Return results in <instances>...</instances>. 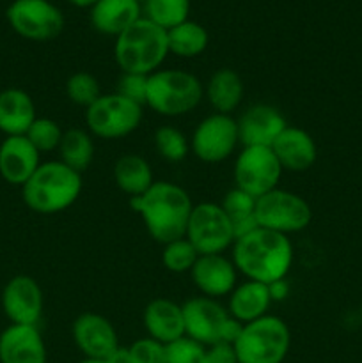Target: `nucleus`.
<instances>
[{"label":"nucleus","instance_id":"f257e3e1","mask_svg":"<svg viewBox=\"0 0 362 363\" xmlns=\"http://www.w3.org/2000/svg\"><path fill=\"white\" fill-rule=\"evenodd\" d=\"M130 206L138 213L149 236L160 245L185 238L194 204L190 195L169 181H155L141 197H130Z\"/></svg>","mask_w":362,"mask_h":363},{"label":"nucleus","instance_id":"f03ea898","mask_svg":"<svg viewBox=\"0 0 362 363\" xmlns=\"http://www.w3.org/2000/svg\"><path fill=\"white\" fill-rule=\"evenodd\" d=\"M233 262L247 280L270 286L286 279L293 266V243L287 236L273 230L258 229L233 243Z\"/></svg>","mask_w":362,"mask_h":363},{"label":"nucleus","instance_id":"7ed1b4c3","mask_svg":"<svg viewBox=\"0 0 362 363\" xmlns=\"http://www.w3.org/2000/svg\"><path fill=\"white\" fill-rule=\"evenodd\" d=\"M82 194V174L60 160L38 167L21 186V197L28 209L39 215H55L71 208Z\"/></svg>","mask_w":362,"mask_h":363},{"label":"nucleus","instance_id":"20e7f679","mask_svg":"<svg viewBox=\"0 0 362 363\" xmlns=\"http://www.w3.org/2000/svg\"><path fill=\"white\" fill-rule=\"evenodd\" d=\"M169 55L167 30L142 16L116 38L114 57L123 73L153 74Z\"/></svg>","mask_w":362,"mask_h":363},{"label":"nucleus","instance_id":"39448f33","mask_svg":"<svg viewBox=\"0 0 362 363\" xmlns=\"http://www.w3.org/2000/svg\"><path fill=\"white\" fill-rule=\"evenodd\" d=\"M204 98V87L194 73L183 69H158L149 74L146 106L163 117L190 113Z\"/></svg>","mask_w":362,"mask_h":363},{"label":"nucleus","instance_id":"423d86ee","mask_svg":"<svg viewBox=\"0 0 362 363\" xmlns=\"http://www.w3.org/2000/svg\"><path fill=\"white\" fill-rule=\"evenodd\" d=\"M240 363H283L290 353L291 333L277 315L247 323L233 344Z\"/></svg>","mask_w":362,"mask_h":363},{"label":"nucleus","instance_id":"0eeeda50","mask_svg":"<svg viewBox=\"0 0 362 363\" xmlns=\"http://www.w3.org/2000/svg\"><path fill=\"white\" fill-rule=\"evenodd\" d=\"M181 308L185 319V337L204 347L220 342L234 344L243 328V325L231 318L227 308L213 298H190L181 305Z\"/></svg>","mask_w":362,"mask_h":363},{"label":"nucleus","instance_id":"6e6552de","mask_svg":"<svg viewBox=\"0 0 362 363\" xmlns=\"http://www.w3.org/2000/svg\"><path fill=\"white\" fill-rule=\"evenodd\" d=\"M254 216L263 229L290 236L307 229L312 220V209L304 197L277 186L258 197Z\"/></svg>","mask_w":362,"mask_h":363},{"label":"nucleus","instance_id":"1a4fd4ad","mask_svg":"<svg viewBox=\"0 0 362 363\" xmlns=\"http://www.w3.org/2000/svg\"><path fill=\"white\" fill-rule=\"evenodd\" d=\"M142 106L124 96L112 92L102 94L89 108H85V124L92 137L123 138L133 133L142 123Z\"/></svg>","mask_w":362,"mask_h":363},{"label":"nucleus","instance_id":"9d476101","mask_svg":"<svg viewBox=\"0 0 362 363\" xmlns=\"http://www.w3.org/2000/svg\"><path fill=\"white\" fill-rule=\"evenodd\" d=\"M185 238L199 255L224 254L234 243L233 223L220 204L201 202L192 208Z\"/></svg>","mask_w":362,"mask_h":363},{"label":"nucleus","instance_id":"9b49d317","mask_svg":"<svg viewBox=\"0 0 362 363\" xmlns=\"http://www.w3.org/2000/svg\"><path fill=\"white\" fill-rule=\"evenodd\" d=\"M11 28L28 41L55 39L64 28V14L50 0H13L6 11Z\"/></svg>","mask_w":362,"mask_h":363},{"label":"nucleus","instance_id":"f8f14e48","mask_svg":"<svg viewBox=\"0 0 362 363\" xmlns=\"http://www.w3.org/2000/svg\"><path fill=\"white\" fill-rule=\"evenodd\" d=\"M234 183L236 188L252 197H261L279 184L283 167L270 147H243L234 162Z\"/></svg>","mask_w":362,"mask_h":363},{"label":"nucleus","instance_id":"ddd939ff","mask_svg":"<svg viewBox=\"0 0 362 363\" xmlns=\"http://www.w3.org/2000/svg\"><path fill=\"white\" fill-rule=\"evenodd\" d=\"M240 144L238 123L226 113L204 117L190 138V151L204 163H220L229 158Z\"/></svg>","mask_w":362,"mask_h":363},{"label":"nucleus","instance_id":"4468645a","mask_svg":"<svg viewBox=\"0 0 362 363\" xmlns=\"http://www.w3.org/2000/svg\"><path fill=\"white\" fill-rule=\"evenodd\" d=\"M75 346L84 358L105 362L119 347V337L116 328L105 315L94 312H84L71 326Z\"/></svg>","mask_w":362,"mask_h":363},{"label":"nucleus","instance_id":"2eb2a0df","mask_svg":"<svg viewBox=\"0 0 362 363\" xmlns=\"http://www.w3.org/2000/svg\"><path fill=\"white\" fill-rule=\"evenodd\" d=\"M2 311L11 325L38 326L43 315V291L28 275H16L2 291Z\"/></svg>","mask_w":362,"mask_h":363},{"label":"nucleus","instance_id":"dca6fc26","mask_svg":"<svg viewBox=\"0 0 362 363\" xmlns=\"http://www.w3.org/2000/svg\"><path fill=\"white\" fill-rule=\"evenodd\" d=\"M190 277L202 296L213 300L229 296L238 284L236 266L233 259H227L224 254L199 255L194 268L190 269Z\"/></svg>","mask_w":362,"mask_h":363},{"label":"nucleus","instance_id":"f3484780","mask_svg":"<svg viewBox=\"0 0 362 363\" xmlns=\"http://www.w3.org/2000/svg\"><path fill=\"white\" fill-rule=\"evenodd\" d=\"M238 123V137L243 147H270L287 126L283 113L272 105L248 106L240 116Z\"/></svg>","mask_w":362,"mask_h":363},{"label":"nucleus","instance_id":"a211bd4d","mask_svg":"<svg viewBox=\"0 0 362 363\" xmlns=\"http://www.w3.org/2000/svg\"><path fill=\"white\" fill-rule=\"evenodd\" d=\"M45 340L38 326L9 325L0 333V363H46Z\"/></svg>","mask_w":362,"mask_h":363},{"label":"nucleus","instance_id":"6ab92c4d","mask_svg":"<svg viewBox=\"0 0 362 363\" xmlns=\"http://www.w3.org/2000/svg\"><path fill=\"white\" fill-rule=\"evenodd\" d=\"M41 152L28 142L25 135L6 137L0 144V176L6 183L23 186L41 165Z\"/></svg>","mask_w":362,"mask_h":363},{"label":"nucleus","instance_id":"aec40b11","mask_svg":"<svg viewBox=\"0 0 362 363\" xmlns=\"http://www.w3.org/2000/svg\"><path fill=\"white\" fill-rule=\"evenodd\" d=\"M270 149L279 160L283 170L290 172H307L318 158V147L311 135L297 126H286L275 138Z\"/></svg>","mask_w":362,"mask_h":363},{"label":"nucleus","instance_id":"412c9836","mask_svg":"<svg viewBox=\"0 0 362 363\" xmlns=\"http://www.w3.org/2000/svg\"><path fill=\"white\" fill-rule=\"evenodd\" d=\"M144 328L148 337L158 340L163 346L185 337V319L181 305L167 298H156L144 308Z\"/></svg>","mask_w":362,"mask_h":363},{"label":"nucleus","instance_id":"4be33fe9","mask_svg":"<svg viewBox=\"0 0 362 363\" xmlns=\"http://www.w3.org/2000/svg\"><path fill=\"white\" fill-rule=\"evenodd\" d=\"M89 9L92 28L114 38L142 18V4L138 0H98Z\"/></svg>","mask_w":362,"mask_h":363},{"label":"nucleus","instance_id":"5701e85b","mask_svg":"<svg viewBox=\"0 0 362 363\" xmlns=\"http://www.w3.org/2000/svg\"><path fill=\"white\" fill-rule=\"evenodd\" d=\"M35 117L34 101L23 89L9 87L0 92V131L6 137L25 135Z\"/></svg>","mask_w":362,"mask_h":363},{"label":"nucleus","instance_id":"b1692460","mask_svg":"<svg viewBox=\"0 0 362 363\" xmlns=\"http://www.w3.org/2000/svg\"><path fill=\"white\" fill-rule=\"evenodd\" d=\"M270 305H272V296L268 286L254 280H245L236 284V287L231 291L227 312L241 325H247L268 314Z\"/></svg>","mask_w":362,"mask_h":363},{"label":"nucleus","instance_id":"393cba45","mask_svg":"<svg viewBox=\"0 0 362 363\" xmlns=\"http://www.w3.org/2000/svg\"><path fill=\"white\" fill-rule=\"evenodd\" d=\"M243 92V80L236 71L229 67L216 69L204 87L206 99L213 106L215 113H226V116H231L240 106Z\"/></svg>","mask_w":362,"mask_h":363},{"label":"nucleus","instance_id":"a878e982","mask_svg":"<svg viewBox=\"0 0 362 363\" xmlns=\"http://www.w3.org/2000/svg\"><path fill=\"white\" fill-rule=\"evenodd\" d=\"M114 181L123 194L130 197H141L153 186V170L148 160L135 152H128L114 163Z\"/></svg>","mask_w":362,"mask_h":363},{"label":"nucleus","instance_id":"bb28decb","mask_svg":"<svg viewBox=\"0 0 362 363\" xmlns=\"http://www.w3.org/2000/svg\"><path fill=\"white\" fill-rule=\"evenodd\" d=\"M59 155L64 165L82 174L91 167L92 160H94L92 135L82 128H70L62 135V140L59 144Z\"/></svg>","mask_w":362,"mask_h":363},{"label":"nucleus","instance_id":"cd10ccee","mask_svg":"<svg viewBox=\"0 0 362 363\" xmlns=\"http://www.w3.org/2000/svg\"><path fill=\"white\" fill-rule=\"evenodd\" d=\"M167 41H169V53H174L181 59H192L201 55L208 48L209 34L201 23L187 20L167 30Z\"/></svg>","mask_w":362,"mask_h":363},{"label":"nucleus","instance_id":"c85d7f7f","mask_svg":"<svg viewBox=\"0 0 362 363\" xmlns=\"http://www.w3.org/2000/svg\"><path fill=\"white\" fill-rule=\"evenodd\" d=\"M142 11L144 18L169 30L188 20L190 0H144Z\"/></svg>","mask_w":362,"mask_h":363},{"label":"nucleus","instance_id":"c756f323","mask_svg":"<svg viewBox=\"0 0 362 363\" xmlns=\"http://www.w3.org/2000/svg\"><path fill=\"white\" fill-rule=\"evenodd\" d=\"M155 147L170 163L183 162L190 151V140L174 126H162L155 131Z\"/></svg>","mask_w":362,"mask_h":363},{"label":"nucleus","instance_id":"7c9ffc66","mask_svg":"<svg viewBox=\"0 0 362 363\" xmlns=\"http://www.w3.org/2000/svg\"><path fill=\"white\" fill-rule=\"evenodd\" d=\"M199 259L197 250L192 247L187 238L170 241L163 245L162 250V264L170 273H190L195 261Z\"/></svg>","mask_w":362,"mask_h":363},{"label":"nucleus","instance_id":"2f4dec72","mask_svg":"<svg viewBox=\"0 0 362 363\" xmlns=\"http://www.w3.org/2000/svg\"><path fill=\"white\" fill-rule=\"evenodd\" d=\"M66 94L71 103L89 108L102 96V89H99V82L94 74L87 73V71H78L67 78Z\"/></svg>","mask_w":362,"mask_h":363},{"label":"nucleus","instance_id":"473e14b6","mask_svg":"<svg viewBox=\"0 0 362 363\" xmlns=\"http://www.w3.org/2000/svg\"><path fill=\"white\" fill-rule=\"evenodd\" d=\"M62 135L64 131L60 130V126L53 119H50V117H35L25 137L39 152H50L53 149H59Z\"/></svg>","mask_w":362,"mask_h":363},{"label":"nucleus","instance_id":"72a5a7b5","mask_svg":"<svg viewBox=\"0 0 362 363\" xmlns=\"http://www.w3.org/2000/svg\"><path fill=\"white\" fill-rule=\"evenodd\" d=\"M256 201L258 199L252 197L251 194L234 186L233 190H229L224 195L222 202H220V208L229 216L231 223H238L248 218H256Z\"/></svg>","mask_w":362,"mask_h":363},{"label":"nucleus","instance_id":"f704fd0d","mask_svg":"<svg viewBox=\"0 0 362 363\" xmlns=\"http://www.w3.org/2000/svg\"><path fill=\"white\" fill-rule=\"evenodd\" d=\"M167 363H206V347L188 337L167 346Z\"/></svg>","mask_w":362,"mask_h":363},{"label":"nucleus","instance_id":"c9c22d12","mask_svg":"<svg viewBox=\"0 0 362 363\" xmlns=\"http://www.w3.org/2000/svg\"><path fill=\"white\" fill-rule=\"evenodd\" d=\"M130 363H167V346L158 340L146 337L128 346Z\"/></svg>","mask_w":362,"mask_h":363},{"label":"nucleus","instance_id":"e433bc0d","mask_svg":"<svg viewBox=\"0 0 362 363\" xmlns=\"http://www.w3.org/2000/svg\"><path fill=\"white\" fill-rule=\"evenodd\" d=\"M148 74L123 73L117 82V94L124 96L130 101L144 106L148 101Z\"/></svg>","mask_w":362,"mask_h":363},{"label":"nucleus","instance_id":"4c0bfd02","mask_svg":"<svg viewBox=\"0 0 362 363\" xmlns=\"http://www.w3.org/2000/svg\"><path fill=\"white\" fill-rule=\"evenodd\" d=\"M206 363H240L233 344H213L206 347Z\"/></svg>","mask_w":362,"mask_h":363},{"label":"nucleus","instance_id":"58836bf2","mask_svg":"<svg viewBox=\"0 0 362 363\" xmlns=\"http://www.w3.org/2000/svg\"><path fill=\"white\" fill-rule=\"evenodd\" d=\"M268 289H270V296H272V301L284 300V298H286L287 294H290V286H287L286 279L277 280V282L270 284Z\"/></svg>","mask_w":362,"mask_h":363},{"label":"nucleus","instance_id":"ea45409f","mask_svg":"<svg viewBox=\"0 0 362 363\" xmlns=\"http://www.w3.org/2000/svg\"><path fill=\"white\" fill-rule=\"evenodd\" d=\"M106 363H130V353H128V347L119 346L109 358L105 360Z\"/></svg>","mask_w":362,"mask_h":363},{"label":"nucleus","instance_id":"a19ab883","mask_svg":"<svg viewBox=\"0 0 362 363\" xmlns=\"http://www.w3.org/2000/svg\"><path fill=\"white\" fill-rule=\"evenodd\" d=\"M70 4H73L75 7H92L98 0H67Z\"/></svg>","mask_w":362,"mask_h":363},{"label":"nucleus","instance_id":"79ce46f5","mask_svg":"<svg viewBox=\"0 0 362 363\" xmlns=\"http://www.w3.org/2000/svg\"><path fill=\"white\" fill-rule=\"evenodd\" d=\"M78 363H106V362H103V360H89V358H84V360L78 362Z\"/></svg>","mask_w":362,"mask_h":363},{"label":"nucleus","instance_id":"37998d69","mask_svg":"<svg viewBox=\"0 0 362 363\" xmlns=\"http://www.w3.org/2000/svg\"><path fill=\"white\" fill-rule=\"evenodd\" d=\"M138 2H141V4H144V0H138Z\"/></svg>","mask_w":362,"mask_h":363},{"label":"nucleus","instance_id":"c03bdc74","mask_svg":"<svg viewBox=\"0 0 362 363\" xmlns=\"http://www.w3.org/2000/svg\"><path fill=\"white\" fill-rule=\"evenodd\" d=\"M361 319H362V308H361Z\"/></svg>","mask_w":362,"mask_h":363}]
</instances>
